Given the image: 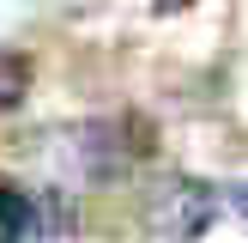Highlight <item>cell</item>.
<instances>
[{
    "instance_id": "obj_1",
    "label": "cell",
    "mask_w": 248,
    "mask_h": 243,
    "mask_svg": "<svg viewBox=\"0 0 248 243\" xmlns=\"http://www.w3.org/2000/svg\"><path fill=\"white\" fill-rule=\"evenodd\" d=\"M212 219H218V194L206 189V182H188V176H176L157 194V207H152V225L164 231L170 243H194Z\"/></svg>"
},
{
    "instance_id": "obj_2",
    "label": "cell",
    "mask_w": 248,
    "mask_h": 243,
    "mask_svg": "<svg viewBox=\"0 0 248 243\" xmlns=\"http://www.w3.org/2000/svg\"><path fill=\"white\" fill-rule=\"evenodd\" d=\"M36 231H48L43 201H31L18 189H0V243H31Z\"/></svg>"
},
{
    "instance_id": "obj_3",
    "label": "cell",
    "mask_w": 248,
    "mask_h": 243,
    "mask_svg": "<svg viewBox=\"0 0 248 243\" xmlns=\"http://www.w3.org/2000/svg\"><path fill=\"white\" fill-rule=\"evenodd\" d=\"M24 91H31V55L0 49V116H6V109H18Z\"/></svg>"
},
{
    "instance_id": "obj_4",
    "label": "cell",
    "mask_w": 248,
    "mask_h": 243,
    "mask_svg": "<svg viewBox=\"0 0 248 243\" xmlns=\"http://www.w3.org/2000/svg\"><path fill=\"white\" fill-rule=\"evenodd\" d=\"M230 207H236V213L248 219V182H236V189H230Z\"/></svg>"
}]
</instances>
